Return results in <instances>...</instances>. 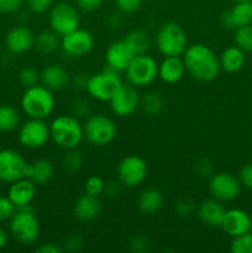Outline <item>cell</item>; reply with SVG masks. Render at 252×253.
Here are the masks:
<instances>
[{
  "instance_id": "8",
  "label": "cell",
  "mask_w": 252,
  "mask_h": 253,
  "mask_svg": "<svg viewBox=\"0 0 252 253\" xmlns=\"http://www.w3.org/2000/svg\"><path fill=\"white\" fill-rule=\"evenodd\" d=\"M125 73L128 84L137 89L145 88L158 78V63L148 53L137 54L131 59Z\"/></svg>"
},
{
  "instance_id": "9",
  "label": "cell",
  "mask_w": 252,
  "mask_h": 253,
  "mask_svg": "<svg viewBox=\"0 0 252 253\" xmlns=\"http://www.w3.org/2000/svg\"><path fill=\"white\" fill-rule=\"evenodd\" d=\"M48 12L49 27L61 37L81 27L79 9L71 2L64 0L56 1Z\"/></svg>"
},
{
  "instance_id": "23",
  "label": "cell",
  "mask_w": 252,
  "mask_h": 253,
  "mask_svg": "<svg viewBox=\"0 0 252 253\" xmlns=\"http://www.w3.org/2000/svg\"><path fill=\"white\" fill-rule=\"evenodd\" d=\"M185 66L182 57L169 56L165 57L161 63H158V78L166 84H175L185 74Z\"/></svg>"
},
{
  "instance_id": "31",
  "label": "cell",
  "mask_w": 252,
  "mask_h": 253,
  "mask_svg": "<svg viewBox=\"0 0 252 253\" xmlns=\"http://www.w3.org/2000/svg\"><path fill=\"white\" fill-rule=\"evenodd\" d=\"M20 114L14 106L0 105V132H11L20 126Z\"/></svg>"
},
{
  "instance_id": "14",
  "label": "cell",
  "mask_w": 252,
  "mask_h": 253,
  "mask_svg": "<svg viewBox=\"0 0 252 253\" xmlns=\"http://www.w3.org/2000/svg\"><path fill=\"white\" fill-rule=\"evenodd\" d=\"M29 162L11 148L0 150V182L12 183L26 177Z\"/></svg>"
},
{
  "instance_id": "46",
  "label": "cell",
  "mask_w": 252,
  "mask_h": 253,
  "mask_svg": "<svg viewBox=\"0 0 252 253\" xmlns=\"http://www.w3.org/2000/svg\"><path fill=\"white\" fill-rule=\"evenodd\" d=\"M239 179L242 187L252 192V162L246 163L239 172Z\"/></svg>"
},
{
  "instance_id": "12",
  "label": "cell",
  "mask_w": 252,
  "mask_h": 253,
  "mask_svg": "<svg viewBox=\"0 0 252 253\" xmlns=\"http://www.w3.org/2000/svg\"><path fill=\"white\" fill-rule=\"evenodd\" d=\"M51 140L49 124L43 119L29 118L19 128V142L24 147L39 150L44 147Z\"/></svg>"
},
{
  "instance_id": "5",
  "label": "cell",
  "mask_w": 252,
  "mask_h": 253,
  "mask_svg": "<svg viewBox=\"0 0 252 253\" xmlns=\"http://www.w3.org/2000/svg\"><path fill=\"white\" fill-rule=\"evenodd\" d=\"M155 42L163 57H182L189 46L187 32L175 21L163 22L156 32Z\"/></svg>"
},
{
  "instance_id": "27",
  "label": "cell",
  "mask_w": 252,
  "mask_h": 253,
  "mask_svg": "<svg viewBox=\"0 0 252 253\" xmlns=\"http://www.w3.org/2000/svg\"><path fill=\"white\" fill-rule=\"evenodd\" d=\"M245 53L246 52L242 51L236 44L227 47L221 52L219 57L220 68L227 73H236L245 66V62H246Z\"/></svg>"
},
{
  "instance_id": "7",
  "label": "cell",
  "mask_w": 252,
  "mask_h": 253,
  "mask_svg": "<svg viewBox=\"0 0 252 253\" xmlns=\"http://www.w3.org/2000/svg\"><path fill=\"white\" fill-rule=\"evenodd\" d=\"M124 84L119 72L106 67L103 71L89 77L85 91L90 98L98 101H110L114 94Z\"/></svg>"
},
{
  "instance_id": "30",
  "label": "cell",
  "mask_w": 252,
  "mask_h": 253,
  "mask_svg": "<svg viewBox=\"0 0 252 253\" xmlns=\"http://www.w3.org/2000/svg\"><path fill=\"white\" fill-rule=\"evenodd\" d=\"M140 108L147 116H157L165 108L163 96L158 91L148 90L140 99Z\"/></svg>"
},
{
  "instance_id": "13",
  "label": "cell",
  "mask_w": 252,
  "mask_h": 253,
  "mask_svg": "<svg viewBox=\"0 0 252 253\" xmlns=\"http://www.w3.org/2000/svg\"><path fill=\"white\" fill-rule=\"evenodd\" d=\"M94 43L95 40L93 34L82 27L61 37V49L71 58H82L89 54L94 48Z\"/></svg>"
},
{
  "instance_id": "53",
  "label": "cell",
  "mask_w": 252,
  "mask_h": 253,
  "mask_svg": "<svg viewBox=\"0 0 252 253\" xmlns=\"http://www.w3.org/2000/svg\"><path fill=\"white\" fill-rule=\"evenodd\" d=\"M234 2H252V0H232Z\"/></svg>"
},
{
  "instance_id": "43",
  "label": "cell",
  "mask_w": 252,
  "mask_h": 253,
  "mask_svg": "<svg viewBox=\"0 0 252 253\" xmlns=\"http://www.w3.org/2000/svg\"><path fill=\"white\" fill-rule=\"evenodd\" d=\"M114 1L118 7V11L123 12L124 15L135 14L143 4V0H114Z\"/></svg>"
},
{
  "instance_id": "1",
  "label": "cell",
  "mask_w": 252,
  "mask_h": 253,
  "mask_svg": "<svg viewBox=\"0 0 252 253\" xmlns=\"http://www.w3.org/2000/svg\"><path fill=\"white\" fill-rule=\"evenodd\" d=\"M182 58L187 73L200 83L215 81L221 71L217 54L204 43L189 44Z\"/></svg>"
},
{
  "instance_id": "51",
  "label": "cell",
  "mask_w": 252,
  "mask_h": 253,
  "mask_svg": "<svg viewBox=\"0 0 252 253\" xmlns=\"http://www.w3.org/2000/svg\"><path fill=\"white\" fill-rule=\"evenodd\" d=\"M37 253H63L64 249L62 245L56 244V242H47V244H42L36 249Z\"/></svg>"
},
{
  "instance_id": "50",
  "label": "cell",
  "mask_w": 252,
  "mask_h": 253,
  "mask_svg": "<svg viewBox=\"0 0 252 253\" xmlns=\"http://www.w3.org/2000/svg\"><path fill=\"white\" fill-rule=\"evenodd\" d=\"M121 187H123V184H121L119 180H116V179L109 180V182L105 183V189H104V194H105L106 197H109V198L118 197L119 193H120V190H121Z\"/></svg>"
},
{
  "instance_id": "22",
  "label": "cell",
  "mask_w": 252,
  "mask_h": 253,
  "mask_svg": "<svg viewBox=\"0 0 252 253\" xmlns=\"http://www.w3.org/2000/svg\"><path fill=\"white\" fill-rule=\"evenodd\" d=\"M37 185L34 184L29 178H21L16 182L10 183V187L7 189V198L11 200L12 204L16 209L25 208L31 205L36 197Z\"/></svg>"
},
{
  "instance_id": "15",
  "label": "cell",
  "mask_w": 252,
  "mask_h": 253,
  "mask_svg": "<svg viewBox=\"0 0 252 253\" xmlns=\"http://www.w3.org/2000/svg\"><path fill=\"white\" fill-rule=\"evenodd\" d=\"M141 95L137 88L131 84H123L110 99V109L118 118H127L140 108Z\"/></svg>"
},
{
  "instance_id": "18",
  "label": "cell",
  "mask_w": 252,
  "mask_h": 253,
  "mask_svg": "<svg viewBox=\"0 0 252 253\" xmlns=\"http://www.w3.org/2000/svg\"><path fill=\"white\" fill-rule=\"evenodd\" d=\"M220 24L226 30H236L252 24V2H235L234 6L220 15Z\"/></svg>"
},
{
  "instance_id": "34",
  "label": "cell",
  "mask_w": 252,
  "mask_h": 253,
  "mask_svg": "<svg viewBox=\"0 0 252 253\" xmlns=\"http://www.w3.org/2000/svg\"><path fill=\"white\" fill-rule=\"evenodd\" d=\"M230 251L232 253H252V232L249 231L232 237Z\"/></svg>"
},
{
  "instance_id": "25",
  "label": "cell",
  "mask_w": 252,
  "mask_h": 253,
  "mask_svg": "<svg viewBox=\"0 0 252 253\" xmlns=\"http://www.w3.org/2000/svg\"><path fill=\"white\" fill-rule=\"evenodd\" d=\"M54 175V166L53 163L46 158H40L29 163L27 167L26 178H29L34 184L37 187L40 185L48 184Z\"/></svg>"
},
{
  "instance_id": "47",
  "label": "cell",
  "mask_w": 252,
  "mask_h": 253,
  "mask_svg": "<svg viewBox=\"0 0 252 253\" xmlns=\"http://www.w3.org/2000/svg\"><path fill=\"white\" fill-rule=\"evenodd\" d=\"M76 2L79 11L94 12L100 9L104 0H76Z\"/></svg>"
},
{
  "instance_id": "3",
  "label": "cell",
  "mask_w": 252,
  "mask_h": 253,
  "mask_svg": "<svg viewBox=\"0 0 252 253\" xmlns=\"http://www.w3.org/2000/svg\"><path fill=\"white\" fill-rule=\"evenodd\" d=\"M9 232L19 244L34 245L41 235V224L31 205L19 208L9 220Z\"/></svg>"
},
{
  "instance_id": "55",
  "label": "cell",
  "mask_w": 252,
  "mask_h": 253,
  "mask_svg": "<svg viewBox=\"0 0 252 253\" xmlns=\"http://www.w3.org/2000/svg\"><path fill=\"white\" fill-rule=\"evenodd\" d=\"M0 47H1V41H0Z\"/></svg>"
},
{
  "instance_id": "36",
  "label": "cell",
  "mask_w": 252,
  "mask_h": 253,
  "mask_svg": "<svg viewBox=\"0 0 252 253\" xmlns=\"http://www.w3.org/2000/svg\"><path fill=\"white\" fill-rule=\"evenodd\" d=\"M105 183V180L99 175H90L84 182V193L93 197H100L101 194H104Z\"/></svg>"
},
{
  "instance_id": "52",
  "label": "cell",
  "mask_w": 252,
  "mask_h": 253,
  "mask_svg": "<svg viewBox=\"0 0 252 253\" xmlns=\"http://www.w3.org/2000/svg\"><path fill=\"white\" fill-rule=\"evenodd\" d=\"M7 241H9V235H7V232L0 226V251H1L2 249H5V246L7 245Z\"/></svg>"
},
{
  "instance_id": "32",
  "label": "cell",
  "mask_w": 252,
  "mask_h": 253,
  "mask_svg": "<svg viewBox=\"0 0 252 253\" xmlns=\"http://www.w3.org/2000/svg\"><path fill=\"white\" fill-rule=\"evenodd\" d=\"M83 153L78 148L66 150L63 157H62V167L68 173H76L81 170V168L83 167Z\"/></svg>"
},
{
  "instance_id": "42",
  "label": "cell",
  "mask_w": 252,
  "mask_h": 253,
  "mask_svg": "<svg viewBox=\"0 0 252 253\" xmlns=\"http://www.w3.org/2000/svg\"><path fill=\"white\" fill-rule=\"evenodd\" d=\"M194 169L198 175L203 178H209L214 174V163L207 157H200L195 161Z\"/></svg>"
},
{
  "instance_id": "2",
  "label": "cell",
  "mask_w": 252,
  "mask_h": 253,
  "mask_svg": "<svg viewBox=\"0 0 252 253\" xmlns=\"http://www.w3.org/2000/svg\"><path fill=\"white\" fill-rule=\"evenodd\" d=\"M51 140L62 150L78 148L84 140V127L78 118L72 114L56 116L49 124Z\"/></svg>"
},
{
  "instance_id": "41",
  "label": "cell",
  "mask_w": 252,
  "mask_h": 253,
  "mask_svg": "<svg viewBox=\"0 0 252 253\" xmlns=\"http://www.w3.org/2000/svg\"><path fill=\"white\" fill-rule=\"evenodd\" d=\"M56 0H26L27 9L35 15H42L49 11Z\"/></svg>"
},
{
  "instance_id": "4",
  "label": "cell",
  "mask_w": 252,
  "mask_h": 253,
  "mask_svg": "<svg viewBox=\"0 0 252 253\" xmlns=\"http://www.w3.org/2000/svg\"><path fill=\"white\" fill-rule=\"evenodd\" d=\"M20 104L27 118L46 120L53 113L54 106H56V98L53 95V91L42 84H36V85L25 89Z\"/></svg>"
},
{
  "instance_id": "33",
  "label": "cell",
  "mask_w": 252,
  "mask_h": 253,
  "mask_svg": "<svg viewBox=\"0 0 252 253\" xmlns=\"http://www.w3.org/2000/svg\"><path fill=\"white\" fill-rule=\"evenodd\" d=\"M234 41L245 52H252V24L234 30Z\"/></svg>"
},
{
  "instance_id": "48",
  "label": "cell",
  "mask_w": 252,
  "mask_h": 253,
  "mask_svg": "<svg viewBox=\"0 0 252 253\" xmlns=\"http://www.w3.org/2000/svg\"><path fill=\"white\" fill-rule=\"evenodd\" d=\"M89 77L84 73H78L71 78V84L69 86L74 89L76 91H85L86 84H88Z\"/></svg>"
},
{
  "instance_id": "20",
  "label": "cell",
  "mask_w": 252,
  "mask_h": 253,
  "mask_svg": "<svg viewBox=\"0 0 252 253\" xmlns=\"http://www.w3.org/2000/svg\"><path fill=\"white\" fill-rule=\"evenodd\" d=\"M71 74L62 64L52 63L40 72V83L52 91L63 90L71 84Z\"/></svg>"
},
{
  "instance_id": "45",
  "label": "cell",
  "mask_w": 252,
  "mask_h": 253,
  "mask_svg": "<svg viewBox=\"0 0 252 253\" xmlns=\"http://www.w3.org/2000/svg\"><path fill=\"white\" fill-rule=\"evenodd\" d=\"M25 0H0V14H15L20 11Z\"/></svg>"
},
{
  "instance_id": "17",
  "label": "cell",
  "mask_w": 252,
  "mask_h": 253,
  "mask_svg": "<svg viewBox=\"0 0 252 253\" xmlns=\"http://www.w3.org/2000/svg\"><path fill=\"white\" fill-rule=\"evenodd\" d=\"M133 57H135V54L124 39L111 42L105 51L106 66L114 71L119 72V73L126 71Z\"/></svg>"
},
{
  "instance_id": "49",
  "label": "cell",
  "mask_w": 252,
  "mask_h": 253,
  "mask_svg": "<svg viewBox=\"0 0 252 253\" xmlns=\"http://www.w3.org/2000/svg\"><path fill=\"white\" fill-rule=\"evenodd\" d=\"M106 25L110 30H120L124 25V14L123 12H113L109 15L106 20Z\"/></svg>"
},
{
  "instance_id": "11",
  "label": "cell",
  "mask_w": 252,
  "mask_h": 253,
  "mask_svg": "<svg viewBox=\"0 0 252 253\" xmlns=\"http://www.w3.org/2000/svg\"><path fill=\"white\" fill-rule=\"evenodd\" d=\"M241 188L239 177H235L229 172L214 173L208 182L210 195L222 203L236 200L241 194Z\"/></svg>"
},
{
  "instance_id": "54",
  "label": "cell",
  "mask_w": 252,
  "mask_h": 253,
  "mask_svg": "<svg viewBox=\"0 0 252 253\" xmlns=\"http://www.w3.org/2000/svg\"><path fill=\"white\" fill-rule=\"evenodd\" d=\"M250 219H251V232H252V212L250 214Z\"/></svg>"
},
{
  "instance_id": "29",
  "label": "cell",
  "mask_w": 252,
  "mask_h": 253,
  "mask_svg": "<svg viewBox=\"0 0 252 253\" xmlns=\"http://www.w3.org/2000/svg\"><path fill=\"white\" fill-rule=\"evenodd\" d=\"M124 40L135 56L147 53L152 47V37L145 30H132L124 37Z\"/></svg>"
},
{
  "instance_id": "38",
  "label": "cell",
  "mask_w": 252,
  "mask_h": 253,
  "mask_svg": "<svg viewBox=\"0 0 252 253\" xmlns=\"http://www.w3.org/2000/svg\"><path fill=\"white\" fill-rule=\"evenodd\" d=\"M197 210L194 200L183 198L174 204V214L179 217H189Z\"/></svg>"
},
{
  "instance_id": "35",
  "label": "cell",
  "mask_w": 252,
  "mask_h": 253,
  "mask_svg": "<svg viewBox=\"0 0 252 253\" xmlns=\"http://www.w3.org/2000/svg\"><path fill=\"white\" fill-rule=\"evenodd\" d=\"M71 113L72 115L78 118L79 120L84 118H88L89 115H91V104L88 99L83 98V96H78V98L74 99L72 101L71 105Z\"/></svg>"
},
{
  "instance_id": "21",
  "label": "cell",
  "mask_w": 252,
  "mask_h": 253,
  "mask_svg": "<svg viewBox=\"0 0 252 253\" xmlns=\"http://www.w3.org/2000/svg\"><path fill=\"white\" fill-rule=\"evenodd\" d=\"M197 212L199 220L205 226L220 227L226 212V208L224 203L211 197L200 203L197 208Z\"/></svg>"
},
{
  "instance_id": "19",
  "label": "cell",
  "mask_w": 252,
  "mask_h": 253,
  "mask_svg": "<svg viewBox=\"0 0 252 253\" xmlns=\"http://www.w3.org/2000/svg\"><path fill=\"white\" fill-rule=\"evenodd\" d=\"M220 227L230 237L246 234V232L251 231L250 214L245 210L239 209V208L226 209L224 220H222V224Z\"/></svg>"
},
{
  "instance_id": "37",
  "label": "cell",
  "mask_w": 252,
  "mask_h": 253,
  "mask_svg": "<svg viewBox=\"0 0 252 253\" xmlns=\"http://www.w3.org/2000/svg\"><path fill=\"white\" fill-rule=\"evenodd\" d=\"M19 82L25 89L36 85L40 83V72L34 67H24L19 72Z\"/></svg>"
},
{
  "instance_id": "10",
  "label": "cell",
  "mask_w": 252,
  "mask_h": 253,
  "mask_svg": "<svg viewBox=\"0 0 252 253\" xmlns=\"http://www.w3.org/2000/svg\"><path fill=\"white\" fill-rule=\"evenodd\" d=\"M116 175L123 187L137 188L147 179L148 166L140 156L128 155L119 162Z\"/></svg>"
},
{
  "instance_id": "16",
  "label": "cell",
  "mask_w": 252,
  "mask_h": 253,
  "mask_svg": "<svg viewBox=\"0 0 252 253\" xmlns=\"http://www.w3.org/2000/svg\"><path fill=\"white\" fill-rule=\"evenodd\" d=\"M4 46L11 54H24L34 48L35 34L30 27L25 25H17L6 32L4 39Z\"/></svg>"
},
{
  "instance_id": "6",
  "label": "cell",
  "mask_w": 252,
  "mask_h": 253,
  "mask_svg": "<svg viewBox=\"0 0 252 253\" xmlns=\"http://www.w3.org/2000/svg\"><path fill=\"white\" fill-rule=\"evenodd\" d=\"M83 127L84 138L96 147L108 146L118 135V126L115 121L104 114L89 115L83 124Z\"/></svg>"
},
{
  "instance_id": "39",
  "label": "cell",
  "mask_w": 252,
  "mask_h": 253,
  "mask_svg": "<svg viewBox=\"0 0 252 253\" xmlns=\"http://www.w3.org/2000/svg\"><path fill=\"white\" fill-rule=\"evenodd\" d=\"M151 242L143 235H135L128 241V250L133 253H146L150 251Z\"/></svg>"
},
{
  "instance_id": "24",
  "label": "cell",
  "mask_w": 252,
  "mask_h": 253,
  "mask_svg": "<svg viewBox=\"0 0 252 253\" xmlns=\"http://www.w3.org/2000/svg\"><path fill=\"white\" fill-rule=\"evenodd\" d=\"M101 211V202L99 197H93L86 193L78 198L73 205V215L79 221H91L96 219Z\"/></svg>"
},
{
  "instance_id": "40",
  "label": "cell",
  "mask_w": 252,
  "mask_h": 253,
  "mask_svg": "<svg viewBox=\"0 0 252 253\" xmlns=\"http://www.w3.org/2000/svg\"><path fill=\"white\" fill-rule=\"evenodd\" d=\"M64 252H79L84 247V240L78 234H69L62 242Z\"/></svg>"
},
{
  "instance_id": "26",
  "label": "cell",
  "mask_w": 252,
  "mask_h": 253,
  "mask_svg": "<svg viewBox=\"0 0 252 253\" xmlns=\"http://www.w3.org/2000/svg\"><path fill=\"white\" fill-rule=\"evenodd\" d=\"M165 198L162 192L158 188L150 187L145 188L142 192L138 194L136 205H137L138 211L145 215H151L157 212L162 208Z\"/></svg>"
},
{
  "instance_id": "44",
  "label": "cell",
  "mask_w": 252,
  "mask_h": 253,
  "mask_svg": "<svg viewBox=\"0 0 252 253\" xmlns=\"http://www.w3.org/2000/svg\"><path fill=\"white\" fill-rule=\"evenodd\" d=\"M16 211V208L12 204L11 200L6 197L0 195V222L7 221L11 219L14 212Z\"/></svg>"
},
{
  "instance_id": "28",
  "label": "cell",
  "mask_w": 252,
  "mask_h": 253,
  "mask_svg": "<svg viewBox=\"0 0 252 253\" xmlns=\"http://www.w3.org/2000/svg\"><path fill=\"white\" fill-rule=\"evenodd\" d=\"M35 48L42 54H52L61 48V36L53 30H42L35 35Z\"/></svg>"
}]
</instances>
